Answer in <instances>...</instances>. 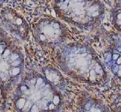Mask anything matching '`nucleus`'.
<instances>
[{
    "label": "nucleus",
    "instance_id": "nucleus-1",
    "mask_svg": "<svg viewBox=\"0 0 121 112\" xmlns=\"http://www.w3.org/2000/svg\"><path fill=\"white\" fill-rule=\"evenodd\" d=\"M80 112H109L103 105L95 103L93 101H89L86 103L80 110Z\"/></svg>",
    "mask_w": 121,
    "mask_h": 112
},
{
    "label": "nucleus",
    "instance_id": "nucleus-2",
    "mask_svg": "<svg viewBox=\"0 0 121 112\" xmlns=\"http://www.w3.org/2000/svg\"><path fill=\"white\" fill-rule=\"evenodd\" d=\"M4 105V97L3 95V91L1 88H0V110L3 108Z\"/></svg>",
    "mask_w": 121,
    "mask_h": 112
}]
</instances>
